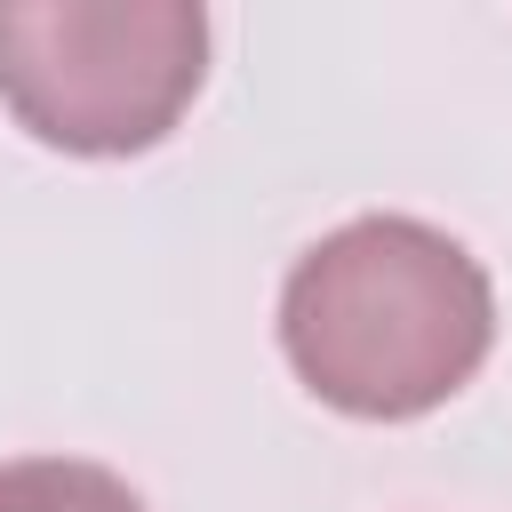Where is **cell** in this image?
<instances>
[{
  "mask_svg": "<svg viewBox=\"0 0 512 512\" xmlns=\"http://www.w3.org/2000/svg\"><path fill=\"white\" fill-rule=\"evenodd\" d=\"M200 80V0H0V104L48 152H152L192 112Z\"/></svg>",
  "mask_w": 512,
  "mask_h": 512,
  "instance_id": "obj_2",
  "label": "cell"
},
{
  "mask_svg": "<svg viewBox=\"0 0 512 512\" xmlns=\"http://www.w3.org/2000/svg\"><path fill=\"white\" fill-rule=\"evenodd\" d=\"M496 344L488 264L424 216H352L280 280V352L312 400L408 424L456 400Z\"/></svg>",
  "mask_w": 512,
  "mask_h": 512,
  "instance_id": "obj_1",
  "label": "cell"
},
{
  "mask_svg": "<svg viewBox=\"0 0 512 512\" xmlns=\"http://www.w3.org/2000/svg\"><path fill=\"white\" fill-rule=\"evenodd\" d=\"M0 512H144V496L88 456H16L0 464Z\"/></svg>",
  "mask_w": 512,
  "mask_h": 512,
  "instance_id": "obj_3",
  "label": "cell"
}]
</instances>
